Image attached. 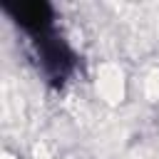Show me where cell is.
Here are the masks:
<instances>
[{
	"label": "cell",
	"mask_w": 159,
	"mask_h": 159,
	"mask_svg": "<svg viewBox=\"0 0 159 159\" xmlns=\"http://www.w3.org/2000/svg\"><path fill=\"white\" fill-rule=\"evenodd\" d=\"M10 20L30 37L40 75L47 84L62 87L80 65L77 52L67 45V40L55 27V10L47 2H15L5 5Z\"/></svg>",
	"instance_id": "cell-1"
}]
</instances>
